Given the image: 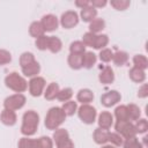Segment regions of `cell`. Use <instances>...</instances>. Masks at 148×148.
Returning <instances> with one entry per match:
<instances>
[{
	"label": "cell",
	"mask_w": 148,
	"mask_h": 148,
	"mask_svg": "<svg viewBox=\"0 0 148 148\" xmlns=\"http://www.w3.org/2000/svg\"><path fill=\"white\" fill-rule=\"evenodd\" d=\"M12 61V54L5 49H0V66L7 65Z\"/></svg>",
	"instance_id": "cell-43"
},
{
	"label": "cell",
	"mask_w": 148,
	"mask_h": 148,
	"mask_svg": "<svg viewBox=\"0 0 148 148\" xmlns=\"http://www.w3.org/2000/svg\"><path fill=\"white\" fill-rule=\"evenodd\" d=\"M18 148H53V141L49 136H40L38 139H30L23 136L18 140Z\"/></svg>",
	"instance_id": "cell-3"
},
{
	"label": "cell",
	"mask_w": 148,
	"mask_h": 148,
	"mask_svg": "<svg viewBox=\"0 0 148 148\" xmlns=\"http://www.w3.org/2000/svg\"><path fill=\"white\" fill-rule=\"evenodd\" d=\"M106 3H108L106 0H92V1H90V6H92L94 8H101V7H104Z\"/></svg>",
	"instance_id": "cell-45"
},
{
	"label": "cell",
	"mask_w": 148,
	"mask_h": 148,
	"mask_svg": "<svg viewBox=\"0 0 148 148\" xmlns=\"http://www.w3.org/2000/svg\"><path fill=\"white\" fill-rule=\"evenodd\" d=\"M128 75H130V79L136 83H142L146 80V72L138 68V67H134V66L130 69Z\"/></svg>",
	"instance_id": "cell-20"
},
{
	"label": "cell",
	"mask_w": 148,
	"mask_h": 148,
	"mask_svg": "<svg viewBox=\"0 0 148 148\" xmlns=\"http://www.w3.org/2000/svg\"><path fill=\"white\" fill-rule=\"evenodd\" d=\"M40 23L44 28L45 31H54L58 29V25H59V21H58V17L53 14H46L42 17L40 20Z\"/></svg>",
	"instance_id": "cell-12"
},
{
	"label": "cell",
	"mask_w": 148,
	"mask_h": 148,
	"mask_svg": "<svg viewBox=\"0 0 148 148\" xmlns=\"http://www.w3.org/2000/svg\"><path fill=\"white\" fill-rule=\"evenodd\" d=\"M59 90H60L59 84H58L57 82H51V83L46 87V90L44 91V97H45V99L52 101V99L57 98V95H58Z\"/></svg>",
	"instance_id": "cell-22"
},
{
	"label": "cell",
	"mask_w": 148,
	"mask_h": 148,
	"mask_svg": "<svg viewBox=\"0 0 148 148\" xmlns=\"http://www.w3.org/2000/svg\"><path fill=\"white\" fill-rule=\"evenodd\" d=\"M73 96V90L72 88H64V89H60L58 95H57V99H59L60 102H68L71 101Z\"/></svg>",
	"instance_id": "cell-35"
},
{
	"label": "cell",
	"mask_w": 148,
	"mask_h": 148,
	"mask_svg": "<svg viewBox=\"0 0 148 148\" xmlns=\"http://www.w3.org/2000/svg\"><path fill=\"white\" fill-rule=\"evenodd\" d=\"M79 23V15L75 10H67L61 14L60 24L65 29H72Z\"/></svg>",
	"instance_id": "cell-10"
},
{
	"label": "cell",
	"mask_w": 148,
	"mask_h": 148,
	"mask_svg": "<svg viewBox=\"0 0 148 148\" xmlns=\"http://www.w3.org/2000/svg\"><path fill=\"white\" fill-rule=\"evenodd\" d=\"M83 54V53H82ZM82 54H76V53H69L67 58V62L72 69H80L82 68Z\"/></svg>",
	"instance_id": "cell-23"
},
{
	"label": "cell",
	"mask_w": 148,
	"mask_h": 148,
	"mask_svg": "<svg viewBox=\"0 0 148 148\" xmlns=\"http://www.w3.org/2000/svg\"><path fill=\"white\" fill-rule=\"evenodd\" d=\"M95 38H96V35L95 34H91V32H86L83 36H82V43L84 44V46H90L92 47L94 46V43H95Z\"/></svg>",
	"instance_id": "cell-42"
},
{
	"label": "cell",
	"mask_w": 148,
	"mask_h": 148,
	"mask_svg": "<svg viewBox=\"0 0 148 148\" xmlns=\"http://www.w3.org/2000/svg\"><path fill=\"white\" fill-rule=\"evenodd\" d=\"M123 147H124V148H143L142 143L139 142V140L136 139V136L128 138V139H124Z\"/></svg>",
	"instance_id": "cell-36"
},
{
	"label": "cell",
	"mask_w": 148,
	"mask_h": 148,
	"mask_svg": "<svg viewBox=\"0 0 148 148\" xmlns=\"http://www.w3.org/2000/svg\"><path fill=\"white\" fill-rule=\"evenodd\" d=\"M25 102H27V98L23 94H14V95L8 96L3 101V106L7 110L16 111L18 109H22L24 106Z\"/></svg>",
	"instance_id": "cell-7"
},
{
	"label": "cell",
	"mask_w": 148,
	"mask_h": 148,
	"mask_svg": "<svg viewBox=\"0 0 148 148\" xmlns=\"http://www.w3.org/2000/svg\"><path fill=\"white\" fill-rule=\"evenodd\" d=\"M101 148H116V147L112 146V145H104V146H102Z\"/></svg>",
	"instance_id": "cell-47"
},
{
	"label": "cell",
	"mask_w": 148,
	"mask_h": 148,
	"mask_svg": "<svg viewBox=\"0 0 148 148\" xmlns=\"http://www.w3.org/2000/svg\"><path fill=\"white\" fill-rule=\"evenodd\" d=\"M75 6L82 9V8H86V7L90 6V1H88V0H77V1H75Z\"/></svg>",
	"instance_id": "cell-46"
},
{
	"label": "cell",
	"mask_w": 148,
	"mask_h": 148,
	"mask_svg": "<svg viewBox=\"0 0 148 148\" xmlns=\"http://www.w3.org/2000/svg\"><path fill=\"white\" fill-rule=\"evenodd\" d=\"M126 106H127V112H128L130 121H132V120H138V119L140 118V116H141V110H140V108H139L136 104H133V103H131V104H128V105H126Z\"/></svg>",
	"instance_id": "cell-30"
},
{
	"label": "cell",
	"mask_w": 148,
	"mask_h": 148,
	"mask_svg": "<svg viewBox=\"0 0 148 148\" xmlns=\"http://www.w3.org/2000/svg\"><path fill=\"white\" fill-rule=\"evenodd\" d=\"M110 5L116 9V10H125L130 7L131 1L130 0H111Z\"/></svg>",
	"instance_id": "cell-37"
},
{
	"label": "cell",
	"mask_w": 148,
	"mask_h": 148,
	"mask_svg": "<svg viewBox=\"0 0 148 148\" xmlns=\"http://www.w3.org/2000/svg\"><path fill=\"white\" fill-rule=\"evenodd\" d=\"M62 49V43L60 38L56 36H49V46L47 50H50L52 53H58Z\"/></svg>",
	"instance_id": "cell-26"
},
{
	"label": "cell",
	"mask_w": 148,
	"mask_h": 148,
	"mask_svg": "<svg viewBox=\"0 0 148 148\" xmlns=\"http://www.w3.org/2000/svg\"><path fill=\"white\" fill-rule=\"evenodd\" d=\"M29 34H30L31 37L38 38V37H40V36L45 35V30H44V28H43V25H42L40 22L34 21V22L30 24V27H29Z\"/></svg>",
	"instance_id": "cell-24"
},
{
	"label": "cell",
	"mask_w": 148,
	"mask_h": 148,
	"mask_svg": "<svg viewBox=\"0 0 148 148\" xmlns=\"http://www.w3.org/2000/svg\"><path fill=\"white\" fill-rule=\"evenodd\" d=\"M35 45H36V47H37L38 50H40V51L47 50V46H49V36L43 35V36L36 38Z\"/></svg>",
	"instance_id": "cell-38"
},
{
	"label": "cell",
	"mask_w": 148,
	"mask_h": 148,
	"mask_svg": "<svg viewBox=\"0 0 148 148\" xmlns=\"http://www.w3.org/2000/svg\"><path fill=\"white\" fill-rule=\"evenodd\" d=\"M134 127H135L136 133L143 134L148 131V121L146 119H138L136 123L134 124Z\"/></svg>",
	"instance_id": "cell-40"
},
{
	"label": "cell",
	"mask_w": 148,
	"mask_h": 148,
	"mask_svg": "<svg viewBox=\"0 0 148 148\" xmlns=\"http://www.w3.org/2000/svg\"><path fill=\"white\" fill-rule=\"evenodd\" d=\"M39 125V116L36 111L29 110L24 112L22 117V125H21V133L24 136H31L37 132Z\"/></svg>",
	"instance_id": "cell-1"
},
{
	"label": "cell",
	"mask_w": 148,
	"mask_h": 148,
	"mask_svg": "<svg viewBox=\"0 0 148 148\" xmlns=\"http://www.w3.org/2000/svg\"><path fill=\"white\" fill-rule=\"evenodd\" d=\"M114 130L118 134L123 136V139L136 136V131L132 121H117L114 125Z\"/></svg>",
	"instance_id": "cell-8"
},
{
	"label": "cell",
	"mask_w": 148,
	"mask_h": 148,
	"mask_svg": "<svg viewBox=\"0 0 148 148\" xmlns=\"http://www.w3.org/2000/svg\"><path fill=\"white\" fill-rule=\"evenodd\" d=\"M46 86L45 79L42 76H35L31 77L30 81L28 82V87H29V92L31 96L34 97H39L43 92H44V88Z\"/></svg>",
	"instance_id": "cell-9"
},
{
	"label": "cell",
	"mask_w": 148,
	"mask_h": 148,
	"mask_svg": "<svg viewBox=\"0 0 148 148\" xmlns=\"http://www.w3.org/2000/svg\"><path fill=\"white\" fill-rule=\"evenodd\" d=\"M96 60H97V57L91 51H86L82 54V66L87 69L92 68V66L96 64Z\"/></svg>",
	"instance_id": "cell-21"
},
{
	"label": "cell",
	"mask_w": 148,
	"mask_h": 148,
	"mask_svg": "<svg viewBox=\"0 0 148 148\" xmlns=\"http://www.w3.org/2000/svg\"><path fill=\"white\" fill-rule=\"evenodd\" d=\"M34 61H36V59H35L34 53H31V52H23L20 56V66H21V68L32 64Z\"/></svg>",
	"instance_id": "cell-33"
},
{
	"label": "cell",
	"mask_w": 148,
	"mask_h": 148,
	"mask_svg": "<svg viewBox=\"0 0 148 148\" xmlns=\"http://www.w3.org/2000/svg\"><path fill=\"white\" fill-rule=\"evenodd\" d=\"M120 99H121V95L117 90H110L101 96V103L105 108H111L116 105L118 102H120Z\"/></svg>",
	"instance_id": "cell-11"
},
{
	"label": "cell",
	"mask_w": 148,
	"mask_h": 148,
	"mask_svg": "<svg viewBox=\"0 0 148 148\" xmlns=\"http://www.w3.org/2000/svg\"><path fill=\"white\" fill-rule=\"evenodd\" d=\"M80 16H81V20L83 22H89L90 23L92 20L96 18V16H97V9L94 8L92 6H88V7L81 9Z\"/></svg>",
	"instance_id": "cell-17"
},
{
	"label": "cell",
	"mask_w": 148,
	"mask_h": 148,
	"mask_svg": "<svg viewBox=\"0 0 148 148\" xmlns=\"http://www.w3.org/2000/svg\"><path fill=\"white\" fill-rule=\"evenodd\" d=\"M147 96H148V86H147V83H143V84L139 88L138 97H139V98H146Z\"/></svg>",
	"instance_id": "cell-44"
},
{
	"label": "cell",
	"mask_w": 148,
	"mask_h": 148,
	"mask_svg": "<svg viewBox=\"0 0 148 148\" xmlns=\"http://www.w3.org/2000/svg\"><path fill=\"white\" fill-rule=\"evenodd\" d=\"M76 99H77V102H80L82 104H89L94 99V92L88 88L80 89L76 95Z\"/></svg>",
	"instance_id": "cell-19"
},
{
	"label": "cell",
	"mask_w": 148,
	"mask_h": 148,
	"mask_svg": "<svg viewBox=\"0 0 148 148\" xmlns=\"http://www.w3.org/2000/svg\"><path fill=\"white\" fill-rule=\"evenodd\" d=\"M66 117H67V116L65 114V112L62 111L61 108H59V106H53V108H51V109L47 111V113H46V116H45V121H44L45 127H46L47 130L54 131V130L59 128V127L65 123Z\"/></svg>",
	"instance_id": "cell-2"
},
{
	"label": "cell",
	"mask_w": 148,
	"mask_h": 148,
	"mask_svg": "<svg viewBox=\"0 0 148 148\" xmlns=\"http://www.w3.org/2000/svg\"><path fill=\"white\" fill-rule=\"evenodd\" d=\"M109 43V37L108 35H96V38H95V43H94V49L96 50H102V49H105V46L108 45Z\"/></svg>",
	"instance_id": "cell-31"
},
{
	"label": "cell",
	"mask_w": 148,
	"mask_h": 148,
	"mask_svg": "<svg viewBox=\"0 0 148 148\" xmlns=\"http://www.w3.org/2000/svg\"><path fill=\"white\" fill-rule=\"evenodd\" d=\"M112 61L116 66H124L128 61V54L125 51H117L112 56Z\"/></svg>",
	"instance_id": "cell-27"
},
{
	"label": "cell",
	"mask_w": 148,
	"mask_h": 148,
	"mask_svg": "<svg viewBox=\"0 0 148 148\" xmlns=\"http://www.w3.org/2000/svg\"><path fill=\"white\" fill-rule=\"evenodd\" d=\"M77 116L82 123L90 125L95 123L97 117V111L90 104H82L80 108H77Z\"/></svg>",
	"instance_id": "cell-6"
},
{
	"label": "cell",
	"mask_w": 148,
	"mask_h": 148,
	"mask_svg": "<svg viewBox=\"0 0 148 148\" xmlns=\"http://www.w3.org/2000/svg\"><path fill=\"white\" fill-rule=\"evenodd\" d=\"M114 117L117 121H130L127 106L126 105H119L114 109Z\"/></svg>",
	"instance_id": "cell-28"
},
{
	"label": "cell",
	"mask_w": 148,
	"mask_h": 148,
	"mask_svg": "<svg viewBox=\"0 0 148 148\" xmlns=\"http://www.w3.org/2000/svg\"><path fill=\"white\" fill-rule=\"evenodd\" d=\"M109 141L111 142L112 146H114V147H120V146H123L124 139H123V136H121L120 134H118L117 132H113V133L110 132V134H109Z\"/></svg>",
	"instance_id": "cell-39"
},
{
	"label": "cell",
	"mask_w": 148,
	"mask_h": 148,
	"mask_svg": "<svg viewBox=\"0 0 148 148\" xmlns=\"http://www.w3.org/2000/svg\"><path fill=\"white\" fill-rule=\"evenodd\" d=\"M99 59H101V61H103V62H110L111 60H112V56H113V52L110 50V49H102L101 51H99Z\"/></svg>",
	"instance_id": "cell-41"
},
{
	"label": "cell",
	"mask_w": 148,
	"mask_h": 148,
	"mask_svg": "<svg viewBox=\"0 0 148 148\" xmlns=\"http://www.w3.org/2000/svg\"><path fill=\"white\" fill-rule=\"evenodd\" d=\"M0 120L3 125L6 126H13L16 124V120H17V117H16V113L15 111H12V110H7V109H3L0 113Z\"/></svg>",
	"instance_id": "cell-13"
},
{
	"label": "cell",
	"mask_w": 148,
	"mask_h": 148,
	"mask_svg": "<svg viewBox=\"0 0 148 148\" xmlns=\"http://www.w3.org/2000/svg\"><path fill=\"white\" fill-rule=\"evenodd\" d=\"M69 52L71 53H76V54H82L86 52V46L81 40H75L72 42L69 45Z\"/></svg>",
	"instance_id": "cell-34"
},
{
	"label": "cell",
	"mask_w": 148,
	"mask_h": 148,
	"mask_svg": "<svg viewBox=\"0 0 148 148\" xmlns=\"http://www.w3.org/2000/svg\"><path fill=\"white\" fill-rule=\"evenodd\" d=\"M133 65L134 67H138L142 71L148 68V59L143 54H135L133 57Z\"/></svg>",
	"instance_id": "cell-29"
},
{
	"label": "cell",
	"mask_w": 148,
	"mask_h": 148,
	"mask_svg": "<svg viewBox=\"0 0 148 148\" xmlns=\"http://www.w3.org/2000/svg\"><path fill=\"white\" fill-rule=\"evenodd\" d=\"M62 111L65 112L66 116H73L76 111H77V103L74 102V101H68V102H65L61 106Z\"/></svg>",
	"instance_id": "cell-32"
},
{
	"label": "cell",
	"mask_w": 148,
	"mask_h": 148,
	"mask_svg": "<svg viewBox=\"0 0 148 148\" xmlns=\"http://www.w3.org/2000/svg\"><path fill=\"white\" fill-rule=\"evenodd\" d=\"M53 141L57 148H74V142L69 138V133L65 128H57L53 132Z\"/></svg>",
	"instance_id": "cell-5"
},
{
	"label": "cell",
	"mask_w": 148,
	"mask_h": 148,
	"mask_svg": "<svg viewBox=\"0 0 148 148\" xmlns=\"http://www.w3.org/2000/svg\"><path fill=\"white\" fill-rule=\"evenodd\" d=\"M105 28V21L103 18H95L89 23V32L97 35Z\"/></svg>",
	"instance_id": "cell-25"
},
{
	"label": "cell",
	"mask_w": 148,
	"mask_h": 148,
	"mask_svg": "<svg viewBox=\"0 0 148 148\" xmlns=\"http://www.w3.org/2000/svg\"><path fill=\"white\" fill-rule=\"evenodd\" d=\"M98 80L102 84H110L114 81V73L110 66H105L98 74Z\"/></svg>",
	"instance_id": "cell-14"
},
{
	"label": "cell",
	"mask_w": 148,
	"mask_h": 148,
	"mask_svg": "<svg viewBox=\"0 0 148 148\" xmlns=\"http://www.w3.org/2000/svg\"><path fill=\"white\" fill-rule=\"evenodd\" d=\"M22 69V73L24 76H28V77H35V76H38L39 72H40V65L38 64V61H34L32 64L21 68Z\"/></svg>",
	"instance_id": "cell-18"
},
{
	"label": "cell",
	"mask_w": 148,
	"mask_h": 148,
	"mask_svg": "<svg viewBox=\"0 0 148 148\" xmlns=\"http://www.w3.org/2000/svg\"><path fill=\"white\" fill-rule=\"evenodd\" d=\"M109 134H110V132L108 130H103V128L98 127L94 131L92 138L97 145H105L109 141Z\"/></svg>",
	"instance_id": "cell-16"
},
{
	"label": "cell",
	"mask_w": 148,
	"mask_h": 148,
	"mask_svg": "<svg viewBox=\"0 0 148 148\" xmlns=\"http://www.w3.org/2000/svg\"><path fill=\"white\" fill-rule=\"evenodd\" d=\"M5 84L7 88H9L10 90H13L17 94H22L23 91H25L28 89L27 80L16 72H12L5 77Z\"/></svg>",
	"instance_id": "cell-4"
},
{
	"label": "cell",
	"mask_w": 148,
	"mask_h": 148,
	"mask_svg": "<svg viewBox=\"0 0 148 148\" xmlns=\"http://www.w3.org/2000/svg\"><path fill=\"white\" fill-rule=\"evenodd\" d=\"M97 123H98V127L99 128L109 130L113 124V116L108 111H103V112L99 113Z\"/></svg>",
	"instance_id": "cell-15"
}]
</instances>
